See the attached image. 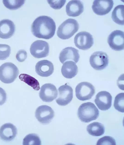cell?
<instances>
[{
  "label": "cell",
  "mask_w": 124,
  "mask_h": 145,
  "mask_svg": "<svg viewBox=\"0 0 124 145\" xmlns=\"http://www.w3.org/2000/svg\"><path fill=\"white\" fill-rule=\"evenodd\" d=\"M56 28L55 23L50 17L42 16L37 17L32 23L31 32L36 37L49 39L54 34Z\"/></svg>",
  "instance_id": "cell-1"
},
{
  "label": "cell",
  "mask_w": 124,
  "mask_h": 145,
  "mask_svg": "<svg viewBox=\"0 0 124 145\" xmlns=\"http://www.w3.org/2000/svg\"><path fill=\"white\" fill-rule=\"evenodd\" d=\"M99 114L98 108L93 103L90 102L82 104L79 107L78 111L79 119L84 123H88L96 120Z\"/></svg>",
  "instance_id": "cell-2"
},
{
  "label": "cell",
  "mask_w": 124,
  "mask_h": 145,
  "mask_svg": "<svg viewBox=\"0 0 124 145\" xmlns=\"http://www.w3.org/2000/svg\"><path fill=\"white\" fill-rule=\"evenodd\" d=\"M79 28V24L76 20L69 18L59 26L57 31V35L61 39H67L77 32Z\"/></svg>",
  "instance_id": "cell-3"
},
{
  "label": "cell",
  "mask_w": 124,
  "mask_h": 145,
  "mask_svg": "<svg viewBox=\"0 0 124 145\" xmlns=\"http://www.w3.org/2000/svg\"><path fill=\"white\" fill-rule=\"evenodd\" d=\"M19 71L14 64L7 62L0 66V80L6 84L13 82L18 76Z\"/></svg>",
  "instance_id": "cell-4"
},
{
  "label": "cell",
  "mask_w": 124,
  "mask_h": 145,
  "mask_svg": "<svg viewBox=\"0 0 124 145\" xmlns=\"http://www.w3.org/2000/svg\"><path fill=\"white\" fill-rule=\"evenodd\" d=\"M94 86L90 83L84 82L79 83L75 88L76 95L79 100L84 101L91 99L95 93Z\"/></svg>",
  "instance_id": "cell-5"
},
{
  "label": "cell",
  "mask_w": 124,
  "mask_h": 145,
  "mask_svg": "<svg viewBox=\"0 0 124 145\" xmlns=\"http://www.w3.org/2000/svg\"><path fill=\"white\" fill-rule=\"evenodd\" d=\"M108 56L106 53L102 51L94 52L90 58L91 65L94 69L101 70L105 69L108 65Z\"/></svg>",
  "instance_id": "cell-6"
},
{
  "label": "cell",
  "mask_w": 124,
  "mask_h": 145,
  "mask_svg": "<svg viewBox=\"0 0 124 145\" xmlns=\"http://www.w3.org/2000/svg\"><path fill=\"white\" fill-rule=\"evenodd\" d=\"M74 42L77 47L84 50L90 49L94 43L92 35L85 31L80 32L77 34L74 37Z\"/></svg>",
  "instance_id": "cell-7"
},
{
  "label": "cell",
  "mask_w": 124,
  "mask_h": 145,
  "mask_svg": "<svg viewBox=\"0 0 124 145\" xmlns=\"http://www.w3.org/2000/svg\"><path fill=\"white\" fill-rule=\"evenodd\" d=\"M30 51L31 54L35 58H40L48 56L49 52V46L46 42L37 40L31 45Z\"/></svg>",
  "instance_id": "cell-8"
},
{
  "label": "cell",
  "mask_w": 124,
  "mask_h": 145,
  "mask_svg": "<svg viewBox=\"0 0 124 145\" xmlns=\"http://www.w3.org/2000/svg\"><path fill=\"white\" fill-rule=\"evenodd\" d=\"M124 32L119 30L112 32L108 36L107 42L113 50L119 51L124 49Z\"/></svg>",
  "instance_id": "cell-9"
},
{
  "label": "cell",
  "mask_w": 124,
  "mask_h": 145,
  "mask_svg": "<svg viewBox=\"0 0 124 145\" xmlns=\"http://www.w3.org/2000/svg\"><path fill=\"white\" fill-rule=\"evenodd\" d=\"M54 116V111L47 105H42L38 107L35 112V116L40 123L47 124L49 123Z\"/></svg>",
  "instance_id": "cell-10"
},
{
  "label": "cell",
  "mask_w": 124,
  "mask_h": 145,
  "mask_svg": "<svg viewBox=\"0 0 124 145\" xmlns=\"http://www.w3.org/2000/svg\"><path fill=\"white\" fill-rule=\"evenodd\" d=\"M58 95L56 101L58 104L65 106L69 103L73 98V90L70 85L65 84L58 89Z\"/></svg>",
  "instance_id": "cell-11"
},
{
  "label": "cell",
  "mask_w": 124,
  "mask_h": 145,
  "mask_svg": "<svg viewBox=\"0 0 124 145\" xmlns=\"http://www.w3.org/2000/svg\"><path fill=\"white\" fill-rule=\"evenodd\" d=\"M58 92L55 86L51 83H46L40 88L39 93L40 98L44 102H51L58 96Z\"/></svg>",
  "instance_id": "cell-12"
},
{
  "label": "cell",
  "mask_w": 124,
  "mask_h": 145,
  "mask_svg": "<svg viewBox=\"0 0 124 145\" xmlns=\"http://www.w3.org/2000/svg\"><path fill=\"white\" fill-rule=\"evenodd\" d=\"M113 5V1L112 0H95L93 2L92 8L96 15H104L110 11Z\"/></svg>",
  "instance_id": "cell-13"
},
{
  "label": "cell",
  "mask_w": 124,
  "mask_h": 145,
  "mask_svg": "<svg viewBox=\"0 0 124 145\" xmlns=\"http://www.w3.org/2000/svg\"><path fill=\"white\" fill-rule=\"evenodd\" d=\"M112 97L110 94L106 91L99 92L96 95L94 102L100 110H108L111 107Z\"/></svg>",
  "instance_id": "cell-14"
},
{
  "label": "cell",
  "mask_w": 124,
  "mask_h": 145,
  "mask_svg": "<svg viewBox=\"0 0 124 145\" xmlns=\"http://www.w3.org/2000/svg\"><path fill=\"white\" fill-rule=\"evenodd\" d=\"M80 56L78 50L71 47H68L63 49L61 52L59 59L63 64L68 61H73L77 63L79 61Z\"/></svg>",
  "instance_id": "cell-15"
},
{
  "label": "cell",
  "mask_w": 124,
  "mask_h": 145,
  "mask_svg": "<svg viewBox=\"0 0 124 145\" xmlns=\"http://www.w3.org/2000/svg\"><path fill=\"white\" fill-rule=\"evenodd\" d=\"M35 71L39 75L47 77L50 76L54 71V65L52 63L47 60L38 61L35 67Z\"/></svg>",
  "instance_id": "cell-16"
},
{
  "label": "cell",
  "mask_w": 124,
  "mask_h": 145,
  "mask_svg": "<svg viewBox=\"0 0 124 145\" xmlns=\"http://www.w3.org/2000/svg\"><path fill=\"white\" fill-rule=\"evenodd\" d=\"M17 133L16 127L10 123H6L0 128V138L6 141H10L16 137Z\"/></svg>",
  "instance_id": "cell-17"
},
{
  "label": "cell",
  "mask_w": 124,
  "mask_h": 145,
  "mask_svg": "<svg viewBox=\"0 0 124 145\" xmlns=\"http://www.w3.org/2000/svg\"><path fill=\"white\" fill-rule=\"evenodd\" d=\"M15 31V25L10 20L4 19L0 21V38H9L13 35Z\"/></svg>",
  "instance_id": "cell-18"
},
{
  "label": "cell",
  "mask_w": 124,
  "mask_h": 145,
  "mask_svg": "<svg viewBox=\"0 0 124 145\" xmlns=\"http://www.w3.org/2000/svg\"><path fill=\"white\" fill-rule=\"evenodd\" d=\"M66 9L67 14L68 16L77 17L83 12L84 10L83 4L80 0H71L67 3Z\"/></svg>",
  "instance_id": "cell-19"
},
{
  "label": "cell",
  "mask_w": 124,
  "mask_h": 145,
  "mask_svg": "<svg viewBox=\"0 0 124 145\" xmlns=\"http://www.w3.org/2000/svg\"><path fill=\"white\" fill-rule=\"evenodd\" d=\"M61 71L64 77L67 78H71L77 74L78 67L75 62L72 61H66L63 63Z\"/></svg>",
  "instance_id": "cell-20"
},
{
  "label": "cell",
  "mask_w": 124,
  "mask_h": 145,
  "mask_svg": "<svg viewBox=\"0 0 124 145\" xmlns=\"http://www.w3.org/2000/svg\"><path fill=\"white\" fill-rule=\"evenodd\" d=\"M124 6L119 5L116 6L111 14L113 21L116 23L121 25H124Z\"/></svg>",
  "instance_id": "cell-21"
},
{
  "label": "cell",
  "mask_w": 124,
  "mask_h": 145,
  "mask_svg": "<svg viewBox=\"0 0 124 145\" xmlns=\"http://www.w3.org/2000/svg\"><path fill=\"white\" fill-rule=\"evenodd\" d=\"M86 129L89 134L94 136H99L103 135L105 130L103 125L98 122H93L88 125Z\"/></svg>",
  "instance_id": "cell-22"
},
{
  "label": "cell",
  "mask_w": 124,
  "mask_h": 145,
  "mask_svg": "<svg viewBox=\"0 0 124 145\" xmlns=\"http://www.w3.org/2000/svg\"><path fill=\"white\" fill-rule=\"evenodd\" d=\"M19 78L21 81L31 86L35 90L38 91L39 89V82L33 77L26 74H22L19 76Z\"/></svg>",
  "instance_id": "cell-23"
},
{
  "label": "cell",
  "mask_w": 124,
  "mask_h": 145,
  "mask_svg": "<svg viewBox=\"0 0 124 145\" xmlns=\"http://www.w3.org/2000/svg\"><path fill=\"white\" fill-rule=\"evenodd\" d=\"M23 145H41L39 137L36 134H30L27 135L23 140Z\"/></svg>",
  "instance_id": "cell-24"
},
{
  "label": "cell",
  "mask_w": 124,
  "mask_h": 145,
  "mask_svg": "<svg viewBox=\"0 0 124 145\" xmlns=\"http://www.w3.org/2000/svg\"><path fill=\"white\" fill-rule=\"evenodd\" d=\"M114 106L115 109L118 111L124 112V93H121L116 96Z\"/></svg>",
  "instance_id": "cell-25"
},
{
  "label": "cell",
  "mask_w": 124,
  "mask_h": 145,
  "mask_svg": "<svg viewBox=\"0 0 124 145\" xmlns=\"http://www.w3.org/2000/svg\"><path fill=\"white\" fill-rule=\"evenodd\" d=\"M25 0H4L3 2L5 6L10 10L18 9L24 3Z\"/></svg>",
  "instance_id": "cell-26"
},
{
  "label": "cell",
  "mask_w": 124,
  "mask_h": 145,
  "mask_svg": "<svg viewBox=\"0 0 124 145\" xmlns=\"http://www.w3.org/2000/svg\"><path fill=\"white\" fill-rule=\"evenodd\" d=\"M11 53V47L8 45L0 44V60H4L9 56Z\"/></svg>",
  "instance_id": "cell-27"
},
{
  "label": "cell",
  "mask_w": 124,
  "mask_h": 145,
  "mask_svg": "<svg viewBox=\"0 0 124 145\" xmlns=\"http://www.w3.org/2000/svg\"><path fill=\"white\" fill-rule=\"evenodd\" d=\"M116 145L115 140L112 137L109 136H105L99 139L96 145Z\"/></svg>",
  "instance_id": "cell-28"
},
{
  "label": "cell",
  "mask_w": 124,
  "mask_h": 145,
  "mask_svg": "<svg viewBox=\"0 0 124 145\" xmlns=\"http://www.w3.org/2000/svg\"><path fill=\"white\" fill-rule=\"evenodd\" d=\"M50 6L55 9H61L64 5L66 0H47Z\"/></svg>",
  "instance_id": "cell-29"
},
{
  "label": "cell",
  "mask_w": 124,
  "mask_h": 145,
  "mask_svg": "<svg viewBox=\"0 0 124 145\" xmlns=\"http://www.w3.org/2000/svg\"><path fill=\"white\" fill-rule=\"evenodd\" d=\"M16 58L19 62H22L25 60L27 57V53L24 50H19L16 53Z\"/></svg>",
  "instance_id": "cell-30"
},
{
  "label": "cell",
  "mask_w": 124,
  "mask_h": 145,
  "mask_svg": "<svg viewBox=\"0 0 124 145\" xmlns=\"http://www.w3.org/2000/svg\"><path fill=\"white\" fill-rule=\"evenodd\" d=\"M7 99L6 92L2 88L0 87V105H2L5 102Z\"/></svg>",
  "instance_id": "cell-31"
}]
</instances>
